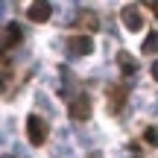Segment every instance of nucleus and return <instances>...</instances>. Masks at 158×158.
<instances>
[{
	"instance_id": "obj_9",
	"label": "nucleus",
	"mask_w": 158,
	"mask_h": 158,
	"mask_svg": "<svg viewBox=\"0 0 158 158\" xmlns=\"http://www.w3.org/2000/svg\"><path fill=\"white\" fill-rule=\"evenodd\" d=\"M141 50H143V56H155L158 53V29H152V32L147 35V41H143Z\"/></svg>"
},
{
	"instance_id": "obj_3",
	"label": "nucleus",
	"mask_w": 158,
	"mask_h": 158,
	"mask_svg": "<svg viewBox=\"0 0 158 158\" xmlns=\"http://www.w3.org/2000/svg\"><path fill=\"white\" fill-rule=\"evenodd\" d=\"M68 114L73 120H88L91 117V97L88 94H76L73 100L68 102Z\"/></svg>"
},
{
	"instance_id": "obj_12",
	"label": "nucleus",
	"mask_w": 158,
	"mask_h": 158,
	"mask_svg": "<svg viewBox=\"0 0 158 158\" xmlns=\"http://www.w3.org/2000/svg\"><path fill=\"white\" fill-rule=\"evenodd\" d=\"M152 79H155V82H158V62L152 64Z\"/></svg>"
},
{
	"instance_id": "obj_13",
	"label": "nucleus",
	"mask_w": 158,
	"mask_h": 158,
	"mask_svg": "<svg viewBox=\"0 0 158 158\" xmlns=\"http://www.w3.org/2000/svg\"><path fill=\"white\" fill-rule=\"evenodd\" d=\"M149 6H152V9L158 12V0H149Z\"/></svg>"
},
{
	"instance_id": "obj_5",
	"label": "nucleus",
	"mask_w": 158,
	"mask_h": 158,
	"mask_svg": "<svg viewBox=\"0 0 158 158\" xmlns=\"http://www.w3.org/2000/svg\"><path fill=\"white\" fill-rule=\"evenodd\" d=\"M91 50H94L91 35H73V38H68V53L70 56H88Z\"/></svg>"
},
{
	"instance_id": "obj_10",
	"label": "nucleus",
	"mask_w": 158,
	"mask_h": 158,
	"mask_svg": "<svg viewBox=\"0 0 158 158\" xmlns=\"http://www.w3.org/2000/svg\"><path fill=\"white\" fill-rule=\"evenodd\" d=\"M79 23H82V27H88L91 32H94V29H100V21H97L94 12H82V15H79Z\"/></svg>"
},
{
	"instance_id": "obj_11",
	"label": "nucleus",
	"mask_w": 158,
	"mask_h": 158,
	"mask_svg": "<svg viewBox=\"0 0 158 158\" xmlns=\"http://www.w3.org/2000/svg\"><path fill=\"white\" fill-rule=\"evenodd\" d=\"M143 141H147L149 147H158V129H155V126H149V129L143 132Z\"/></svg>"
},
{
	"instance_id": "obj_2",
	"label": "nucleus",
	"mask_w": 158,
	"mask_h": 158,
	"mask_svg": "<svg viewBox=\"0 0 158 158\" xmlns=\"http://www.w3.org/2000/svg\"><path fill=\"white\" fill-rule=\"evenodd\" d=\"M106 97H108V111L120 114L123 106H126V100H129V91H126V85H108Z\"/></svg>"
},
{
	"instance_id": "obj_1",
	"label": "nucleus",
	"mask_w": 158,
	"mask_h": 158,
	"mask_svg": "<svg viewBox=\"0 0 158 158\" xmlns=\"http://www.w3.org/2000/svg\"><path fill=\"white\" fill-rule=\"evenodd\" d=\"M27 138L32 147H44L47 143V123L38 117V114H29L27 117Z\"/></svg>"
},
{
	"instance_id": "obj_4",
	"label": "nucleus",
	"mask_w": 158,
	"mask_h": 158,
	"mask_svg": "<svg viewBox=\"0 0 158 158\" xmlns=\"http://www.w3.org/2000/svg\"><path fill=\"white\" fill-rule=\"evenodd\" d=\"M120 21H123V27L129 29V32H138V29L143 27V15L138 6H126L123 12H120Z\"/></svg>"
},
{
	"instance_id": "obj_6",
	"label": "nucleus",
	"mask_w": 158,
	"mask_h": 158,
	"mask_svg": "<svg viewBox=\"0 0 158 158\" xmlns=\"http://www.w3.org/2000/svg\"><path fill=\"white\" fill-rule=\"evenodd\" d=\"M50 15H53V6L47 3V0H35V3L27 9V18H29V21H35V23L50 21Z\"/></svg>"
},
{
	"instance_id": "obj_8",
	"label": "nucleus",
	"mask_w": 158,
	"mask_h": 158,
	"mask_svg": "<svg viewBox=\"0 0 158 158\" xmlns=\"http://www.w3.org/2000/svg\"><path fill=\"white\" fill-rule=\"evenodd\" d=\"M117 64H120V70H123L126 76H135V70H138L135 56H132V53H126V50H120V53H117Z\"/></svg>"
},
{
	"instance_id": "obj_7",
	"label": "nucleus",
	"mask_w": 158,
	"mask_h": 158,
	"mask_svg": "<svg viewBox=\"0 0 158 158\" xmlns=\"http://www.w3.org/2000/svg\"><path fill=\"white\" fill-rule=\"evenodd\" d=\"M21 38H23L21 27H18V23H6V29H3V47H6V50H12Z\"/></svg>"
}]
</instances>
